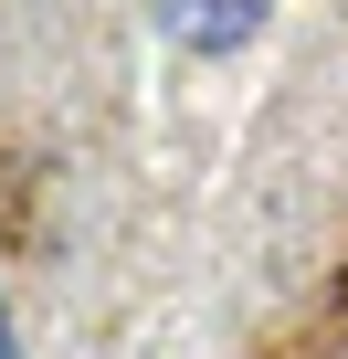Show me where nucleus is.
<instances>
[{
    "instance_id": "nucleus-1",
    "label": "nucleus",
    "mask_w": 348,
    "mask_h": 359,
    "mask_svg": "<svg viewBox=\"0 0 348 359\" xmlns=\"http://www.w3.org/2000/svg\"><path fill=\"white\" fill-rule=\"evenodd\" d=\"M169 32L190 53H243L264 32V0H169Z\"/></svg>"
},
{
    "instance_id": "nucleus-2",
    "label": "nucleus",
    "mask_w": 348,
    "mask_h": 359,
    "mask_svg": "<svg viewBox=\"0 0 348 359\" xmlns=\"http://www.w3.org/2000/svg\"><path fill=\"white\" fill-rule=\"evenodd\" d=\"M0 359H22V327H11V306H0Z\"/></svg>"
}]
</instances>
